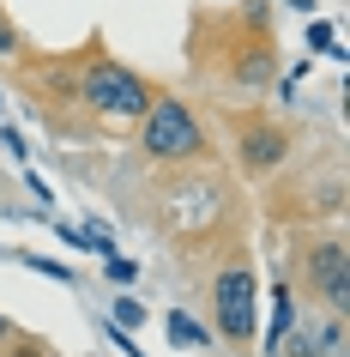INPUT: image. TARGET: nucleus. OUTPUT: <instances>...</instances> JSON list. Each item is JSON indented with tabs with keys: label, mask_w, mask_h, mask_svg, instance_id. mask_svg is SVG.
<instances>
[{
	"label": "nucleus",
	"mask_w": 350,
	"mask_h": 357,
	"mask_svg": "<svg viewBox=\"0 0 350 357\" xmlns=\"http://www.w3.org/2000/svg\"><path fill=\"white\" fill-rule=\"evenodd\" d=\"M290 6H296V13H314V0H290Z\"/></svg>",
	"instance_id": "f3484780"
},
{
	"label": "nucleus",
	"mask_w": 350,
	"mask_h": 357,
	"mask_svg": "<svg viewBox=\"0 0 350 357\" xmlns=\"http://www.w3.org/2000/svg\"><path fill=\"white\" fill-rule=\"evenodd\" d=\"M236 158H241V169H248V176H266V169H278L284 158H290V133L278 128V121H241Z\"/></svg>",
	"instance_id": "423d86ee"
},
{
	"label": "nucleus",
	"mask_w": 350,
	"mask_h": 357,
	"mask_svg": "<svg viewBox=\"0 0 350 357\" xmlns=\"http://www.w3.org/2000/svg\"><path fill=\"white\" fill-rule=\"evenodd\" d=\"M103 273H109V284H133V273H139V266H133V261H115V255H109V261H103Z\"/></svg>",
	"instance_id": "ddd939ff"
},
{
	"label": "nucleus",
	"mask_w": 350,
	"mask_h": 357,
	"mask_svg": "<svg viewBox=\"0 0 350 357\" xmlns=\"http://www.w3.org/2000/svg\"><path fill=\"white\" fill-rule=\"evenodd\" d=\"M0 345H24V333H19V321H6V315H0Z\"/></svg>",
	"instance_id": "dca6fc26"
},
{
	"label": "nucleus",
	"mask_w": 350,
	"mask_h": 357,
	"mask_svg": "<svg viewBox=\"0 0 350 357\" xmlns=\"http://www.w3.org/2000/svg\"><path fill=\"white\" fill-rule=\"evenodd\" d=\"M0 55H19V31H13L6 13H0Z\"/></svg>",
	"instance_id": "4468645a"
},
{
	"label": "nucleus",
	"mask_w": 350,
	"mask_h": 357,
	"mask_svg": "<svg viewBox=\"0 0 350 357\" xmlns=\"http://www.w3.org/2000/svg\"><path fill=\"white\" fill-rule=\"evenodd\" d=\"M151 85L139 73H133L127 61H115V55H103L97 49V37H91V61L79 67V103L91 115H109V121H139V115L151 109Z\"/></svg>",
	"instance_id": "f03ea898"
},
{
	"label": "nucleus",
	"mask_w": 350,
	"mask_h": 357,
	"mask_svg": "<svg viewBox=\"0 0 350 357\" xmlns=\"http://www.w3.org/2000/svg\"><path fill=\"white\" fill-rule=\"evenodd\" d=\"M139 151H145L151 164H212L218 151L205 139V128L193 121L182 97H151V109L139 115Z\"/></svg>",
	"instance_id": "f257e3e1"
},
{
	"label": "nucleus",
	"mask_w": 350,
	"mask_h": 357,
	"mask_svg": "<svg viewBox=\"0 0 350 357\" xmlns=\"http://www.w3.org/2000/svg\"><path fill=\"white\" fill-rule=\"evenodd\" d=\"M308 49H326L332 61H344V49H338V37H332V24H320V19L308 24Z\"/></svg>",
	"instance_id": "9d476101"
},
{
	"label": "nucleus",
	"mask_w": 350,
	"mask_h": 357,
	"mask_svg": "<svg viewBox=\"0 0 350 357\" xmlns=\"http://www.w3.org/2000/svg\"><path fill=\"white\" fill-rule=\"evenodd\" d=\"M109 339H115V351H121V357H145V351H139V345H133V339H127V327H121V333H115V327H109Z\"/></svg>",
	"instance_id": "2eb2a0df"
},
{
	"label": "nucleus",
	"mask_w": 350,
	"mask_h": 357,
	"mask_svg": "<svg viewBox=\"0 0 350 357\" xmlns=\"http://www.w3.org/2000/svg\"><path fill=\"white\" fill-rule=\"evenodd\" d=\"M296 255H302L296 261V279L308 284V297H320L332 315H344L350 309V255H344V243L326 236V243H302Z\"/></svg>",
	"instance_id": "20e7f679"
},
{
	"label": "nucleus",
	"mask_w": 350,
	"mask_h": 357,
	"mask_svg": "<svg viewBox=\"0 0 350 357\" xmlns=\"http://www.w3.org/2000/svg\"><path fill=\"white\" fill-rule=\"evenodd\" d=\"M164 200H169V206H164V230H169V236H187V225L218 218L223 182H218V176H187V182H169Z\"/></svg>",
	"instance_id": "39448f33"
},
{
	"label": "nucleus",
	"mask_w": 350,
	"mask_h": 357,
	"mask_svg": "<svg viewBox=\"0 0 350 357\" xmlns=\"http://www.w3.org/2000/svg\"><path fill=\"white\" fill-rule=\"evenodd\" d=\"M338 345H344V327H338V315H332V321H320V327H302L296 345H290V357H332Z\"/></svg>",
	"instance_id": "6e6552de"
},
{
	"label": "nucleus",
	"mask_w": 350,
	"mask_h": 357,
	"mask_svg": "<svg viewBox=\"0 0 350 357\" xmlns=\"http://www.w3.org/2000/svg\"><path fill=\"white\" fill-rule=\"evenodd\" d=\"M109 321H121V327H139V321H145V309H139L133 297H115V315H109Z\"/></svg>",
	"instance_id": "f8f14e48"
},
{
	"label": "nucleus",
	"mask_w": 350,
	"mask_h": 357,
	"mask_svg": "<svg viewBox=\"0 0 350 357\" xmlns=\"http://www.w3.org/2000/svg\"><path fill=\"white\" fill-rule=\"evenodd\" d=\"M169 339H175V345H187V351H212V327H200V321L182 315V309L169 315Z\"/></svg>",
	"instance_id": "1a4fd4ad"
},
{
	"label": "nucleus",
	"mask_w": 350,
	"mask_h": 357,
	"mask_svg": "<svg viewBox=\"0 0 350 357\" xmlns=\"http://www.w3.org/2000/svg\"><path fill=\"white\" fill-rule=\"evenodd\" d=\"M212 321H218V339L248 351L254 345V327H260V273L254 261L230 248V261L212 273Z\"/></svg>",
	"instance_id": "7ed1b4c3"
},
{
	"label": "nucleus",
	"mask_w": 350,
	"mask_h": 357,
	"mask_svg": "<svg viewBox=\"0 0 350 357\" xmlns=\"http://www.w3.org/2000/svg\"><path fill=\"white\" fill-rule=\"evenodd\" d=\"M296 327V297H290V284L278 279L272 284V327H266V339H260V357H278L284 351V333Z\"/></svg>",
	"instance_id": "0eeeda50"
},
{
	"label": "nucleus",
	"mask_w": 350,
	"mask_h": 357,
	"mask_svg": "<svg viewBox=\"0 0 350 357\" xmlns=\"http://www.w3.org/2000/svg\"><path fill=\"white\" fill-rule=\"evenodd\" d=\"M24 266H37L42 279H61V284H73V266H55V261H42V255H24Z\"/></svg>",
	"instance_id": "9b49d317"
}]
</instances>
